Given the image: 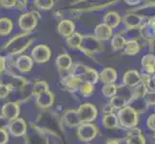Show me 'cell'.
Here are the masks:
<instances>
[{
    "instance_id": "obj_1",
    "label": "cell",
    "mask_w": 155,
    "mask_h": 144,
    "mask_svg": "<svg viewBox=\"0 0 155 144\" xmlns=\"http://www.w3.org/2000/svg\"><path fill=\"white\" fill-rule=\"evenodd\" d=\"M33 41L34 38L32 37L31 33L21 32V33L15 34L9 40L5 42L1 47V50L6 53L7 55L18 57L22 55L32 45Z\"/></svg>"
},
{
    "instance_id": "obj_2",
    "label": "cell",
    "mask_w": 155,
    "mask_h": 144,
    "mask_svg": "<svg viewBox=\"0 0 155 144\" xmlns=\"http://www.w3.org/2000/svg\"><path fill=\"white\" fill-rule=\"evenodd\" d=\"M37 125L46 135H52L59 137L60 133H64L63 119L51 111L44 110L37 118Z\"/></svg>"
},
{
    "instance_id": "obj_3",
    "label": "cell",
    "mask_w": 155,
    "mask_h": 144,
    "mask_svg": "<svg viewBox=\"0 0 155 144\" xmlns=\"http://www.w3.org/2000/svg\"><path fill=\"white\" fill-rule=\"evenodd\" d=\"M117 115L119 117L120 126L124 129L129 130L137 127L139 124V114L129 105L117 110Z\"/></svg>"
},
{
    "instance_id": "obj_4",
    "label": "cell",
    "mask_w": 155,
    "mask_h": 144,
    "mask_svg": "<svg viewBox=\"0 0 155 144\" xmlns=\"http://www.w3.org/2000/svg\"><path fill=\"white\" fill-rule=\"evenodd\" d=\"M41 18V14L38 11H29L20 14L18 20V25L21 32L32 33L38 25V21Z\"/></svg>"
},
{
    "instance_id": "obj_5",
    "label": "cell",
    "mask_w": 155,
    "mask_h": 144,
    "mask_svg": "<svg viewBox=\"0 0 155 144\" xmlns=\"http://www.w3.org/2000/svg\"><path fill=\"white\" fill-rule=\"evenodd\" d=\"M99 133L98 127L94 122L92 123H81L76 130L77 138L84 143H90L97 136Z\"/></svg>"
},
{
    "instance_id": "obj_6",
    "label": "cell",
    "mask_w": 155,
    "mask_h": 144,
    "mask_svg": "<svg viewBox=\"0 0 155 144\" xmlns=\"http://www.w3.org/2000/svg\"><path fill=\"white\" fill-rule=\"evenodd\" d=\"M79 50L83 54L92 57L102 50V42L99 41L94 35H86L83 37V40L81 45H80Z\"/></svg>"
},
{
    "instance_id": "obj_7",
    "label": "cell",
    "mask_w": 155,
    "mask_h": 144,
    "mask_svg": "<svg viewBox=\"0 0 155 144\" xmlns=\"http://www.w3.org/2000/svg\"><path fill=\"white\" fill-rule=\"evenodd\" d=\"M77 110L82 123H92V122H94L97 118L98 110L97 106L93 103H83L79 106Z\"/></svg>"
},
{
    "instance_id": "obj_8",
    "label": "cell",
    "mask_w": 155,
    "mask_h": 144,
    "mask_svg": "<svg viewBox=\"0 0 155 144\" xmlns=\"http://www.w3.org/2000/svg\"><path fill=\"white\" fill-rule=\"evenodd\" d=\"M51 49L46 44H37L32 48L30 56L36 63H45L51 58Z\"/></svg>"
},
{
    "instance_id": "obj_9",
    "label": "cell",
    "mask_w": 155,
    "mask_h": 144,
    "mask_svg": "<svg viewBox=\"0 0 155 144\" xmlns=\"http://www.w3.org/2000/svg\"><path fill=\"white\" fill-rule=\"evenodd\" d=\"M18 101H10V102L4 103L0 109V114H1L7 121H13L19 117L20 114V106Z\"/></svg>"
},
{
    "instance_id": "obj_10",
    "label": "cell",
    "mask_w": 155,
    "mask_h": 144,
    "mask_svg": "<svg viewBox=\"0 0 155 144\" xmlns=\"http://www.w3.org/2000/svg\"><path fill=\"white\" fill-rule=\"evenodd\" d=\"M147 18L137 13H128L122 18V24L125 29H141Z\"/></svg>"
},
{
    "instance_id": "obj_11",
    "label": "cell",
    "mask_w": 155,
    "mask_h": 144,
    "mask_svg": "<svg viewBox=\"0 0 155 144\" xmlns=\"http://www.w3.org/2000/svg\"><path fill=\"white\" fill-rule=\"evenodd\" d=\"M7 130L11 136L14 137H21L25 136L27 135L28 131V126L26 121L23 118H18L15 119L13 121H10L7 126Z\"/></svg>"
},
{
    "instance_id": "obj_12",
    "label": "cell",
    "mask_w": 155,
    "mask_h": 144,
    "mask_svg": "<svg viewBox=\"0 0 155 144\" xmlns=\"http://www.w3.org/2000/svg\"><path fill=\"white\" fill-rule=\"evenodd\" d=\"M117 2V0H110L108 2H104L102 4H97L94 5V6H89L87 8H73L69 9L68 13L69 14H71L72 17H78L79 14H83L86 13H92V12H98V11H102L104 9H107L111 6H113Z\"/></svg>"
},
{
    "instance_id": "obj_13",
    "label": "cell",
    "mask_w": 155,
    "mask_h": 144,
    "mask_svg": "<svg viewBox=\"0 0 155 144\" xmlns=\"http://www.w3.org/2000/svg\"><path fill=\"white\" fill-rule=\"evenodd\" d=\"M83 83L84 82L81 78L73 75L71 73H68V75L63 76V78L61 79V84L63 88L66 90H68V92H72V93L79 91Z\"/></svg>"
},
{
    "instance_id": "obj_14",
    "label": "cell",
    "mask_w": 155,
    "mask_h": 144,
    "mask_svg": "<svg viewBox=\"0 0 155 144\" xmlns=\"http://www.w3.org/2000/svg\"><path fill=\"white\" fill-rule=\"evenodd\" d=\"M31 128L33 134L31 133L30 136L26 135V144H48V138L46 134L42 132L40 127L36 123H31Z\"/></svg>"
},
{
    "instance_id": "obj_15",
    "label": "cell",
    "mask_w": 155,
    "mask_h": 144,
    "mask_svg": "<svg viewBox=\"0 0 155 144\" xmlns=\"http://www.w3.org/2000/svg\"><path fill=\"white\" fill-rule=\"evenodd\" d=\"M35 103L37 107L42 110H48L55 103V94L51 90H48V91L35 97Z\"/></svg>"
},
{
    "instance_id": "obj_16",
    "label": "cell",
    "mask_w": 155,
    "mask_h": 144,
    "mask_svg": "<svg viewBox=\"0 0 155 144\" xmlns=\"http://www.w3.org/2000/svg\"><path fill=\"white\" fill-rule=\"evenodd\" d=\"M34 62H35L33 61V59L31 58V56L22 54L17 57L15 68L20 73H28L33 69Z\"/></svg>"
},
{
    "instance_id": "obj_17",
    "label": "cell",
    "mask_w": 155,
    "mask_h": 144,
    "mask_svg": "<svg viewBox=\"0 0 155 144\" xmlns=\"http://www.w3.org/2000/svg\"><path fill=\"white\" fill-rule=\"evenodd\" d=\"M57 32L61 37L65 39H68L75 33V23L71 19L64 18L59 21L57 25Z\"/></svg>"
},
{
    "instance_id": "obj_18",
    "label": "cell",
    "mask_w": 155,
    "mask_h": 144,
    "mask_svg": "<svg viewBox=\"0 0 155 144\" xmlns=\"http://www.w3.org/2000/svg\"><path fill=\"white\" fill-rule=\"evenodd\" d=\"M94 36L101 42L111 40L112 37L114 36L113 29H112L111 27H109L107 24L101 22L94 27Z\"/></svg>"
},
{
    "instance_id": "obj_19",
    "label": "cell",
    "mask_w": 155,
    "mask_h": 144,
    "mask_svg": "<svg viewBox=\"0 0 155 144\" xmlns=\"http://www.w3.org/2000/svg\"><path fill=\"white\" fill-rule=\"evenodd\" d=\"M125 144H147V139L140 128L135 127L127 130Z\"/></svg>"
},
{
    "instance_id": "obj_20",
    "label": "cell",
    "mask_w": 155,
    "mask_h": 144,
    "mask_svg": "<svg viewBox=\"0 0 155 144\" xmlns=\"http://www.w3.org/2000/svg\"><path fill=\"white\" fill-rule=\"evenodd\" d=\"M63 123L68 128H77L82 123L77 110H66L62 115Z\"/></svg>"
},
{
    "instance_id": "obj_21",
    "label": "cell",
    "mask_w": 155,
    "mask_h": 144,
    "mask_svg": "<svg viewBox=\"0 0 155 144\" xmlns=\"http://www.w3.org/2000/svg\"><path fill=\"white\" fill-rule=\"evenodd\" d=\"M140 83H141V73L137 70H134V69L127 70L122 75V85H124V86L128 88H134Z\"/></svg>"
},
{
    "instance_id": "obj_22",
    "label": "cell",
    "mask_w": 155,
    "mask_h": 144,
    "mask_svg": "<svg viewBox=\"0 0 155 144\" xmlns=\"http://www.w3.org/2000/svg\"><path fill=\"white\" fill-rule=\"evenodd\" d=\"M102 22L107 24L112 29H117L122 23V18L116 11H108L102 17Z\"/></svg>"
},
{
    "instance_id": "obj_23",
    "label": "cell",
    "mask_w": 155,
    "mask_h": 144,
    "mask_svg": "<svg viewBox=\"0 0 155 144\" xmlns=\"http://www.w3.org/2000/svg\"><path fill=\"white\" fill-rule=\"evenodd\" d=\"M55 66L59 71H71L73 66L71 56L68 53H62L56 58Z\"/></svg>"
},
{
    "instance_id": "obj_24",
    "label": "cell",
    "mask_w": 155,
    "mask_h": 144,
    "mask_svg": "<svg viewBox=\"0 0 155 144\" xmlns=\"http://www.w3.org/2000/svg\"><path fill=\"white\" fill-rule=\"evenodd\" d=\"M117 80V71L113 67H105L99 72V81L103 85L116 84Z\"/></svg>"
},
{
    "instance_id": "obj_25",
    "label": "cell",
    "mask_w": 155,
    "mask_h": 144,
    "mask_svg": "<svg viewBox=\"0 0 155 144\" xmlns=\"http://www.w3.org/2000/svg\"><path fill=\"white\" fill-rule=\"evenodd\" d=\"M141 66L143 70L148 75H153L155 74V55L151 53L143 55L141 60Z\"/></svg>"
},
{
    "instance_id": "obj_26",
    "label": "cell",
    "mask_w": 155,
    "mask_h": 144,
    "mask_svg": "<svg viewBox=\"0 0 155 144\" xmlns=\"http://www.w3.org/2000/svg\"><path fill=\"white\" fill-rule=\"evenodd\" d=\"M102 125L105 129H108V130H115V129H117L119 127H120L119 117H117V114L113 113V114H103Z\"/></svg>"
},
{
    "instance_id": "obj_27",
    "label": "cell",
    "mask_w": 155,
    "mask_h": 144,
    "mask_svg": "<svg viewBox=\"0 0 155 144\" xmlns=\"http://www.w3.org/2000/svg\"><path fill=\"white\" fill-rule=\"evenodd\" d=\"M141 43L139 40L126 41V44L122 50V54L126 56H135L141 51Z\"/></svg>"
},
{
    "instance_id": "obj_28",
    "label": "cell",
    "mask_w": 155,
    "mask_h": 144,
    "mask_svg": "<svg viewBox=\"0 0 155 144\" xmlns=\"http://www.w3.org/2000/svg\"><path fill=\"white\" fill-rule=\"evenodd\" d=\"M110 43H111V47H112V49H113V51L119 52V51L124 50V48L126 44V40L124 38V36L120 33H117V34H114V36L112 37Z\"/></svg>"
},
{
    "instance_id": "obj_29",
    "label": "cell",
    "mask_w": 155,
    "mask_h": 144,
    "mask_svg": "<svg viewBox=\"0 0 155 144\" xmlns=\"http://www.w3.org/2000/svg\"><path fill=\"white\" fill-rule=\"evenodd\" d=\"M14 29V22L9 18H0V37H8Z\"/></svg>"
},
{
    "instance_id": "obj_30",
    "label": "cell",
    "mask_w": 155,
    "mask_h": 144,
    "mask_svg": "<svg viewBox=\"0 0 155 144\" xmlns=\"http://www.w3.org/2000/svg\"><path fill=\"white\" fill-rule=\"evenodd\" d=\"M129 106L133 110H135L139 114H143L147 111L149 106L147 104L143 98H132Z\"/></svg>"
},
{
    "instance_id": "obj_31",
    "label": "cell",
    "mask_w": 155,
    "mask_h": 144,
    "mask_svg": "<svg viewBox=\"0 0 155 144\" xmlns=\"http://www.w3.org/2000/svg\"><path fill=\"white\" fill-rule=\"evenodd\" d=\"M83 37L84 36L82 34L75 32L73 35H71V37H68V39H66L67 46L72 50H79L80 45H81L82 40H83Z\"/></svg>"
},
{
    "instance_id": "obj_32",
    "label": "cell",
    "mask_w": 155,
    "mask_h": 144,
    "mask_svg": "<svg viewBox=\"0 0 155 144\" xmlns=\"http://www.w3.org/2000/svg\"><path fill=\"white\" fill-rule=\"evenodd\" d=\"M48 90L50 89H49V85L47 84V82L44 81V80H40V81H37L33 84L31 88V92L34 97H37L40 94L45 93L46 91H48Z\"/></svg>"
},
{
    "instance_id": "obj_33",
    "label": "cell",
    "mask_w": 155,
    "mask_h": 144,
    "mask_svg": "<svg viewBox=\"0 0 155 144\" xmlns=\"http://www.w3.org/2000/svg\"><path fill=\"white\" fill-rule=\"evenodd\" d=\"M109 103L114 108V110L117 111V110H121L122 108H124V107L129 105V101H128L126 98H124V96L117 94L109 100Z\"/></svg>"
},
{
    "instance_id": "obj_34",
    "label": "cell",
    "mask_w": 155,
    "mask_h": 144,
    "mask_svg": "<svg viewBox=\"0 0 155 144\" xmlns=\"http://www.w3.org/2000/svg\"><path fill=\"white\" fill-rule=\"evenodd\" d=\"M82 80L84 83H90L95 85L99 82V72L97 69L89 67L87 72L84 74V76L82 77Z\"/></svg>"
},
{
    "instance_id": "obj_35",
    "label": "cell",
    "mask_w": 155,
    "mask_h": 144,
    "mask_svg": "<svg viewBox=\"0 0 155 144\" xmlns=\"http://www.w3.org/2000/svg\"><path fill=\"white\" fill-rule=\"evenodd\" d=\"M101 93L105 98L111 99L117 93V84H105L101 88Z\"/></svg>"
},
{
    "instance_id": "obj_36",
    "label": "cell",
    "mask_w": 155,
    "mask_h": 144,
    "mask_svg": "<svg viewBox=\"0 0 155 144\" xmlns=\"http://www.w3.org/2000/svg\"><path fill=\"white\" fill-rule=\"evenodd\" d=\"M55 0H33L34 7L39 11H49L54 7Z\"/></svg>"
},
{
    "instance_id": "obj_37",
    "label": "cell",
    "mask_w": 155,
    "mask_h": 144,
    "mask_svg": "<svg viewBox=\"0 0 155 144\" xmlns=\"http://www.w3.org/2000/svg\"><path fill=\"white\" fill-rule=\"evenodd\" d=\"M120 34L124 36L126 41L129 40H139L141 38L140 29H124L120 32Z\"/></svg>"
},
{
    "instance_id": "obj_38",
    "label": "cell",
    "mask_w": 155,
    "mask_h": 144,
    "mask_svg": "<svg viewBox=\"0 0 155 144\" xmlns=\"http://www.w3.org/2000/svg\"><path fill=\"white\" fill-rule=\"evenodd\" d=\"M94 91H95V85L90 83H83V85L79 89V92L84 97H91V96L94 95Z\"/></svg>"
},
{
    "instance_id": "obj_39",
    "label": "cell",
    "mask_w": 155,
    "mask_h": 144,
    "mask_svg": "<svg viewBox=\"0 0 155 144\" xmlns=\"http://www.w3.org/2000/svg\"><path fill=\"white\" fill-rule=\"evenodd\" d=\"M88 68H89V66L83 65V63H75V65L72 66V67L71 69V73L82 79L84 74L87 72Z\"/></svg>"
},
{
    "instance_id": "obj_40",
    "label": "cell",
    "mask_w": 155,
    "mask_h": 144,
    "mask_svg": "<svg viewBox=\"0 0 155 144\" xmlns=\"http://www.w3.org/2000/svg\"><path fill=\"white\" fill-rule=\"evenodd\" d=\"M117 94L124 96V98H126L128 101H129V103H130V101L133 98V90H132V88L124 86V85H117Z\"/></svg>"
},
{
    "instance_id": "obj_41",
    "label": "cell",
    "mask_w": 155,
    "mask_h": 144,
    "mask_svg": "<svg viewBox=\"0 0 155 144\" xmlns=\"http://www.w3.org/2000/svg\"><path fill=\"white\" fill-rule=\"evenodd\" d=\"M133 90V98H143L146 92L147 91V88L143 84L140 83L137 87L132 88Z\"/></svg>"
},
{
    "instance_id": "obj_42",
    "label": "cell",
    "mask_w": 155,
    "mask_h": 144,
    "mask_svg": "<svg viewBox=\"0 0 155 144\" xmlns=\"http://www.w3.org/2000/svg\"><path fill=\"white\" fill-rule=\"evenodd\" d=\"M13 91H14L13 88L9 85L5 83H0V100L7 98Z\"/></svg>"
},
{
    "instance_id": "obj_43",
    "label": "cell",
    "mask_w": 155,
    "mask_h": 144,
    "mask_svg": "<svg viewBox=\"0 0 155 144\" xmlns=\"http://www.w3.org/2000/svg\"><path fill=\"white\" fill-rule=\"evenodd\" d=\"M143 99L149 107H155V91L147 90L143 96Z\"/></svg>"
},
{
    "instance_id": "obj_44",
    "label": "cell",
    "mask_w": 155,
    "mask_h": 144,
    "mask_svg": "<svg viewBox=\"0 0 155 144\" xmlns=\"http://www.w3.org/2000/svg\"><path fill=\"white\" fill-rule=\"evenodd\" d=\"M10 140V134L7 128L0 129V144H7Z\"/></svg>"
},
{
    "instance_id": "obj_45",
    "label": "cell",
    "mask_w": 155,
    "mask_h": 144,
    "mask_svg": "<svg viewBox=\"0 0 155 144\" xmlns=\"http://www.w3.org/2000/svg\"><path fill=\"white\" fill-rule=\"evenodd\" d=\"M146 125L147 127V129L155 133V114H152L147 117L146 121Z\"/></svg>"
},
{
    "instance_id": "obj_46",
    "label": "cell",
    "mask_w": 155,
    "mask_h": 144,
    "mask_svg": "<svg viewBox=\"0 0 155 144\" xmlns=\"http://www.w3.org/2000/svg\"><path fill=\"white\" fill-rule=\"evenodd\" d=\"M17 0H0V6L4 9H15Z\"/></svg>"
},
{
    "instance_id": "obj_47",
    "label": "cell",
    "mask_w": 155,
    "mask_h": 144,
    "mask_svg": "<svg viewBox=\"0 0 155 144\" xmlns=\"http://www.w3.org/2000/svg\"><path fill=\"white\" fill-rule=\"evenodd\" d=\"M27 5H28V0H17L15 9L20 11V12H23V11L27 9Z\"/></svg>"
},
{
    "instance_id": "obj_48",
    "label": "cell",
    "mask_w": 155,
    "mask_h": 144,
    "mask_svg": "<svg viewBox=\"0 0 155 144\" xmlns=\"http://www.w3.org/2000/svg\"><path fill=\"white\" fill-rule=\"evenodd\" d=\"M146 87L147 90H150V91H155V74L150 75L148 81L146 85Z\"/></svg>"
},
{
    "instance_id": "obj_49",
    "label": "cell",
    "mask_w": 155,
    "mask_h": 144,
    "mask_svg": "<svg viewBox=\"0 0 155 144\" xmlns=\"http://www.w3.org/2000/svg\"><path fill=\"white\" fill-rule=\"evenodd\" d=\"M6 57L0 55V76L6 72Z\"/></svg>"
},
{
    "instance_id": "obj_50",
    "label": "cell",
    "mask_w": 155,
    "mask_h": 144,
    "mask_svg": "<svg viewBox=\"0 0 155 144\" xmlns=\"http://www.w3.org/2000/svg\"><path fill=\"white\" fill-rule=\"evenodd\" d=\"M124 3L127 4L128 6H130L132 8H135V7H138L139 5H140L143 0H124Z\"/></svg>"
},
{
    "instance_id": "obj_51",
    "label": "cell",
    "mask_w": 155,
    "mask_h": 144,
    "mask_svg": "<svg viewBox=\"0 0 155 144\" xmlns=\"http://www.w3.org/2000/svg\"><path fill=\"white\" fill-rule=\"evenodd\" d=\"M147 23L149 26V28L151 29L152 33L155 35V15H153V17H151V18H148Z\"/></svg>"
},
{
    "instance_id": "obj_52",
    "label": "cell",
    "mask_w": 155,
    "mask_h": 144,
    "mask_svg": "<svg viewBox=\"0 0 155 144\" xmlns=\"http://www.w3.org/2000/svg\"><path fill=\"white\" fill-rule=\"evenodd\" d=\"M102 113L103 114H113L115 113V110L114 108L110 105V103L108 104H106L104 107H103V109H102Z\"/></svg>"
},
{
    "instance_id": "obj_53",
    "label": "cell",
    "mask_w": 155,
    "mask_h": 144,
    "mask_svg": "<svg viewBox=\"0 0 155 144\" xmlns=\"http://www.w3.org/2000/svg\"><path fill=\"white\" fill-rule=\"evenodd\" d=\"M148 49H149V53L155 55V39L148 42Z\"/></svg>"
},
{
    "instance_id": "obj_54",
    "label": "cell",
    "mask_w": 155,
    "mask_h": 144,
    "mask_svg": "<svg viewBox=\"0 0 155 144\" xmlns=\"http://www.w3.org/2000/svg\"><path fill=\"white\" fill-rule=\"evenodd\" d=\"M8 124H9V121H7L1 114H0V129H1V128H7Z\"/></svg>"
},
{
    "instance_id": "obj_55",
    "label": "cell",
    "mask_w": 155,
    "mask_h": 144,
    "mask_svg": "<svg viewBox=\"0 0 155 144\" xmlns=\"http://www.w3.org/2000/svg\"><path fill=\"white\" fill-rule=\"evenodd\" d=\"M104 144H120V141L119 139H115V138H112V139L106 140Z\"/></svg>"
},
{
    "instance_id": "obj_56",
    "label": "cell",
    "mask_w": 155,
    "mask_h": 144,
    "mask_svg": "<svg viewBox=\"0 0 155 144\" xmlns=\"http://www.w3.org/2000/svg\"><path fill=\"white\" fill-rule=\"evenodd\" d=\"M86 1H94V0H86Z\"/></svg>"
},
{
    "instance_id": "obj_57",
    "label": "cell",
    "mask_w": 155,
    "mask_h": 144,
    "mask_svg": "<svg viewBox=\"0 0 155 144\" xmlns=\"http://www.w3.org/2000/svg\"><path fill=\"white\" fill-rule=\"evenodd\" d=\"M84 144H92V143H91V142H90V143H84Z\"/></svg>"
},
{
    "instance_id": "obj_58",
    "label": "cell",
    "mask_w": 155,
    "mask_h": 144,
    "mask_svg": "<svg viewBox=\"0 0 155 144\" xmlns=\"http://www.w3.org/2000/svg\"><path fill=\"white\" fill-rule=\"evenodd\" d=\"M57 1H59V0H55V3H56V2H57Z\"/></svg>"
},
{
    "instance_id": "obj_59",
    "label": "cell",
    "mask_w": 155,
    "mask_h": 144,
    "mask_svg": "<svg viewBox=\"0 0 155 144\" xmlns=\"http://www.w3.org/2000/svg\"><path fill=\"white\" fill-rule=\"evenodd\" d=\"M0 8H1V6H0Z\"/></svg>"
}]
</instances>
